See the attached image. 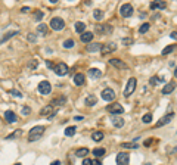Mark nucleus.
<instances>
[{
  "label": "nucleus",
  "instance_id": "nucleus-54",
  "mask_svg": "<svg viewBox=\"0 0 177 165\" xmlns=\"http://www.w3.org/2000/svg\"><path fill=\"white\" fill-rule=\"evenodd\" d=\"M15 165H21V164H15Z\"/></svg>",
  "mask_w": 177,
  "mask_h": 165
},
{
  "label": "nucleus",
  "instance_id": "nucleus-26",
  "mask_svg": "<svg viewBox=\"0 0 177 165\" xmlns=\"http://www.w3.org/2000/svg\"><path fill=\"white\" fill-rule=\"evenodd\" d=\"M103 16H105V13H103L100 9H94V11H93V18H94L96 21H102Z\"/></svg>",
  "mask_w": 177,
  "mask_h": 165
},
{
  "label": "nucleus",
  "instance_id": "nucleus-52",
  "mask_svg": "<svg viewBox=\"0 0 177 165\" xmlns=\"http://www.w3.org/2000/svg\"><path fill=\"white\" fill-rule=\"evenodd\" d=\"M170 66H171V68H174V66H176V62H174V60H171V62H170Z\"/></svg>",
  "mask_w": 177,
  "mask_h": 165
},
{
  "label": "nucleus",
  "instance_id": "nucleus-29",
  "mask_svg": "<svg viewBox=\"0 0 177 165\" xmlns=\"http://www.w3.org/2000/svg\"><path fill=\"white\" fill-rule=\"evenodd\" d=\"M84 30H86V24H84V22H77V24H75V31H77V32L83 34Z\"/></svg>",
  "mask_w": 177,
  "mask_h": 165
},
{
  "label": "nucleus",
  "instance_id": "nucleus-16",
  "mask_svg": "<svg viewBox=\"0 0 177 165\" xmlns=\"http://www.w3.org/2000/svg\"><path fill=\"white\" fill-rule=\"evenodd\" d=\"M102 49V44L100 43H88L86 50L87 52H90V53H93V52H97V50H100Z\"/></svg>",
  "mask_w": 177,
  "mask_h": 165
},
{
  "label": "nucleus",
  "instance_id": "nucleus-36",
  "mask_svg": "<svg viewBox=\"0 0 177 165\" xmlns=\"http://www.w3.org/2000/svg\"><path fill=\"white\" fill-rule=\"evenodd\" d=\"M165 3H150V9H164Z\"/></svg>",
  "mask_w": 177,
  "mask_h": 165
},
{
  "label": "nucleus",
  "instance_id": "nucleus-15",
  "mask_svg": "<svg viewBox=\"0 0 177 165\" xmlns=\"http://www.w3.org/2000/svg\"><path fill=\"white\" fill-rule=\"evenodd\" d=\"M80 40H81L83 43H92V40H93V32H90V31H84L83 34H81V37H80Z\"/></svg>",
  "mask_w": 177,
  "mask_h": 165
},
{
  "label": "nucleus",
  "instance_id": "nucleus-38",
  "mask_svg": "<svg viewBox=\"0 0 177 165\" xmlns=\"http://www.w3.org/2000/svg\"><path fill=\"white\" fill-rule=\"evenodd\" d=\"M142 121H143L145 124H149L150 121H152V115H150V114H146V115H143V118H142Z\"/></svg>",
  "mask_w": 177,
  "mask_h": 165
},
{
  "label": "nucleus",
  "instance_id": "nucleus-20",
  "mask_svg": "<svg viewBox=\"0 0 177 165\" xmlns=\"http://www.w3.org/2000/svg\"><path fill=\"white\" fill-rule=\"evenodd\" d=\"M88 77H92V78H100L102 77V71H100V69H97V68H92V69H88Z\"/></svg>",
  "mask_w": 177,
  "mask_h": 165
},
{
  "label": "nucleus",
  "instance_id": "nucleus-48",
  "mask_svg": "<svg viewBox=\"0 0 177 165\" xmlns=\"http://www.w3.org/2000/svg\"><path fill=\"white\" fill-rule=\"evenodd\" d=\"M83 119H84V117H81V115H78V117L74 118V121H83Z\"/></svg>",
  "mask_w": 177,
  "mask_h": 165
},
{
  "label": "nucleus",
  "instance_id": "nucleus-40",
  "mask_svg": "<svg viewBox=\"0 0 177 165\" xmlns=\"http://www.w3.org/2000/svg\"><path fill=\"white\" fill-rule=\"evenodd\" d=\"M27 38H28V41H31V43H35V41H37V38H35V34H33V32H28Z\"/></svg>",
  "mask_w": 177,
  "mask_h": 165
},
{
  "label": "nucleus",
  "instance_id": "nucleus-50",
  "mask_svg": "<svg viewBox=\"0 0 177 165\" xmlns=\"http://www.w3.org/2000/svg\"><path fill=\"white\" fill-rule=\"evenodd\" d=\"M50 165H61V161H55V162H52Z\"/></svg>",
  "mask_w": 177,
  "mask_h": 165
},
{
  "label": "nucleus",
  "instance_id": "nucleus-11",
  "mask_svg": "<svg viewBox=\"0 0 177 165\" xmlns=\"http://www.w3.org/2000/svg\"><path fill=\"white\" fill-rule=\"evenodd\" d=\"M39 91H40L41 94H49V93L52 91L50 83H49V81H41V83L39 84Z\"/></svg>",
  "mask_w": 177,
  "mask_h": 165
},
{
  "label": "nucleus",
  "instance_id": "nucleus-43",
  "mask_svg": "<svg viewBox=\"0 0 177 165\" xmlns=\"http://www.w3.org/2000/svg\"><path fill=\"white\" fill-rule=\"evenodd\" d=\"M21 134V130H15V133H12L11 136H7L6 138H13V137H16V136H19Z\"/></svg>",
  "mask_w": 177,
  "mask_h": 165
},
{
  "label": "nucleus",
  "instance_id": "nucleus-2",
  "mask_svg": "<svg viewBox=\"0 0 177 165\" xmlns=\"http://www.w3.org/2000/svg\"><path fill=\"white\" fill-rule=\"evenodd\" d=\"M136 84H137V80H136L134 77H131L130 80L127 81V84H126V89H124V96L128 97L130 94L136 90Z\"/></svg>",
  "mask_w": 177,
  "mask_h": 165
},
{
  "label": "nucleus",
  "instance_id": "nucleus-10",
  "mask_svg": "<svg viewBox=\"0 0 177 165\" xmlns=\"http://www.w3.org/2000/svg\"><path fill=\"white\" fill-rule=\"evenodd\" d=\"M120 12H121V16H124V18H128V16L133 15V6L128 5V3L122 5L121 9H120Z\"/></svg>",
  "mask_w": 177,
  "mask_h": 165
},
{
  "label": "nucleus",
  "instance_id": "nucleus-30",
  "mask_svg": "<svg viewBox=\"0 0 177 165\" xmlns=\"http://www.w3.org/2000/svg\"><path fill=\"white\" fill-rule=\"evenodd\" d=\"M93 155L96 158H100L102 155H105V149L103 147H96V149H93Z\"/></svg>",
  "mask_w": 177,
  "mask_h": 165
},
{
  "label": "nucleus",
  "instance_id": "nucleus-31",
  "mask_svg": "<svg viewBox=\"0 0 177 165\" xmlns=\"http://www.w3.org/2000/svg\"><path fill=\"white\" fill-rule=\"evenodd\" d=\"M37 31H39L40 34H43V36H46V34H47V27H46V24L41 22L39 27H37Z\"/></svg>",
  "mask_w": 177,
  "mask_h": 165
},
{
  "label": "nucleus",
  "instance_id": "nucleus-7",
  "mask_svg": "<svg viewBox=\"0 0 177 165\" xmlns=\"http://www.w3.org/2000/svg\"><path fill=\"white\" fill-rule=\"evenodd\" d=\"M102 99L103 100H106V102H112L114 99H115V91L112 90V89H105L103 91H102Z\"/></svg>",
  "mask_w": 177,
  "mask_h": 165
},
{
  "label": "nucleus",
  "instance_id": "nucleus-12",
  "mask_svg": "<svg viewBox=\"0 0 177 165\" xmlns=\"http://www.w3.org/2000/svg\"><path fill=\"white\" fill-rule=\"evenodd\" d=\"M55 72H56L59 77H62V75H67V74H68V66H67L64 62H61V64L55 65Z\"/></svg>",
  "mask_w": 177,
  "mask_h": 165
},
{
  "label": "nucleus",
  "instance_id": "nucleus-24",
  "mask_svg": "<svg viewBox=\"0 0 177 165\" xmlns=\"http://www.w3.org/2000/svg\"><path fill=\"white\" fill-rule=\"evenodd\" d=\"M84 81H86V77H84L83 74H77V75H74V83H75L77 85H83Z\"/></svg>",
  "mask_w": 177,
  "mask_h": 165
},
{
  "label": "nucleus",
  "instance_id": "nucleus-49",
  "mask_svg": "<svg viewBox=\"0 0 177 165\" xmlns=\"http://www.w3.org/2000/svg\"><path fill=\"white\" fill-rule=\"evenodd\" d=\"M92 165H102V162H100V161H93Z\"/></svg>",
  "mask_w": 177,
  "mask_h": 165
},
{
  "label": "nucleus",
  "instance_id": "nucleus-22",
  "mask_svg": "<svg viewBox=\"0 0 177 165\" xmlns=\"http://www.w3.org/2000/svg\"><path fill=\"white\" fill-rule=\"evenodd\" d=\"M112 124H114V127L121 128L124 125V118H121V117H112Z\"/></svg>",
  "mask_w": 177,
  "mask_h": 165
},
{
  "label": "nucleus",
  "instance_id": "nucleus-37",
  "mask_svg": "<svg viewBox=\"0 0 177 165\" xmlns=\"http://www.w3.org/2000/svg\"><path fill=\"white\" fill-rule=\"evenodd\" d=\"M176 49V44H171V46H167L164 50H162V55H168V53H170V52H173Z\"/></svg>",
  "mask_w": 177,
  "mask_h": 165
},
{
  "label": "nucleus",
  "instance_id": "nucleus-1",
  "mask_svg": "<svg viewBox=\"0 0 177 165\" xmlns=\"http://www.w3.org/2000/svg\"><path fill=\"white\" fill-rule=\"evenodd\" d=\"M44 128L43 125H35V127H33L31 130H30V134H28V142H37V140H40L41 138V136H43V133H44Z\"/></svg>",
  "mask_w": 177,
  "mask_h": 165
},
{
  "label": "nucleus",
  "instance_id": "nucleus-9",
  "mask_svg": "<svg viewBox=\"0 0 177 165\" xmlns=\"http://www.w3.org/2000/svg\"><path fill=\"white\" fill-rule=\"evenodd\" d=\"M109 64L112 66H115V68H118V69H126L127 68V64L124 62V60L118 59V58H111L109 59Z\"/></svg>",
  "mask_w": 177,
  "mask_h": 165
},
{
  "label": "nucleus",
  "instance_id": "nucleus-47",
  "mask_svg": "<svg viewBox=\"0 0 177 165\" xmlns=\"http://www.w3.org/2000/svg\"><path fill=\"white\" fill-rule=\"evenodd\" d=\"M21 12H24V13H25V12H30V7H28V6H24L22 9H21Z\"/></svg>",
  "mask_w": 177,
  "mask_h": 165
},
{
  "label": "nucleus",
  "instance_id": "nucleus-25",
  "mask_svg": "<svg viewBox=\"0 0 177 165\" xmlns=\"http://www.w3.org/2000/svg\"><path fill=\"white\" fill-rule=\"evenodd\" d=\"M18 32H19V31H11V32H6V34H5V36H3L2 38H0V44H2V43H5L6 40H9V38H12L13 36H18Z\"/></svg>",
  "mask_w": 177,
  "mask_h": 165
},
{
  "label": "nucleus",
  "instance_id": "nucleus-35",
  "mask_svg": "<svg viewBox=\"0 0 177 165\" xmlns=\"http://www.w3.org/2000/svg\"><path fill=\"white\" fill-rule=\"evenodd\" d=\"M43 16H44V13H43L41 11H35V12H34V19H35V21H41Z\"/></svg>",
  "mask_w": 177,
  "mask_h": 165
},
{
  "label": "nucleus",
  "instance_id": "nucleus-4",
  "mask_svg": "<svg viewBox=\"0 0 177 165\" xmlns=\"http://www.w3.org/2000/svg\"><path fill=\"white\" fill-rule=\"evenodd\" d=\"M112 25L111 24H102V25H96L94 27V31L97 34H111L112 32Z\"/></svg>",
  "mask_w": 177,
  "mask_h": 165
},
{
  "label": "nucleus",
  "instance_id": "nucleus-45",
  "mask_svg": "<svg viewBox=\"0 0 177 165\" xmlns=\"http://www.w3.org/2000/svg\"><path fill=\"white\" fill-rule=\"evenodd\" d=\"M133 38H122V44H131Z\"/></svg>",
  "mask_w": 177,
  "mask_h": 165
},
{
  "label": "nucleus",
  "instance_id": "nucleus-39",
  "mask_svg": "<svg viewBox=\"0 0 177 165\" xmlns=\"http://www.w3.org/2000/svg\"><path fill=\"white\" fill-rule=\"evenodd\" d=\"M73 46H74V41L73 40H65L64 41V47L65 49H69V47H73Z\"/></svg>",
  "mask_w": 177,
  "mask_h": 165
},
{
  "label": "nucleus",
  "instance_id": "nucleus-3",
  "mask_svg": "<svg viewBox=\"0 0 177 165\" xmlns=\"http://www.w3.org/2000/svg\"><path fill=\"white\" fill-rule=\"evenodd\" d=\"M50 28L52 30H55V31H61V30H64V27H65V22H64V19L62 18H52L50 19Z\"/></svg>",
  "mask_w": 177,
  "mask_h": 165
},
{
  "label": "nucleus",
  "instance_id": "nucleus-5",
  "mask_svg": "<svg viewBox=\"0 0 177 165\" xmlns=\"http://www.w3.org/2000/svg\"><path fill=\"white\" fill-rule=\"evenodd\" d=\"M130 162V155L127 152H120L117 155V165H128Z\"/></svg>",
  "mask_w": 177,
  "mask_h": 165
},
{
  "label": "nucleus",
  "instance_id": "nucleus-28",
  "mask_svg": "<svg viewBox=\"0 0 177 165\" xmlns=\"http://www.w3.org/2000/svg\"><path fill=\"white\" fill-rule=\"evenodd\" d=\"M92 138L94 142H100L102 138H103V133L102 131H93L92 133Z\"/></svg>",
  "mask_w": 177,
  "mask_h": 165
},
{
  "label": "nucleus",
  "instance_id": "nucleus-19",
  "mask_svg": "<svg viewBox=\"0 0 177 165\" xmlns=\"http://www.w3.org/2000/svg\"><path fill=\"white\" fill-rule=\"evenodd\" d=\"M5 118H6L7 123H15V121L18 119L16 114H15V112H12V111H6L5 112Z\"/></svg>",
  "mask_w": 177,
  "mask_h": 165
},
{
  "label": "nucleus",
  "instance_id": "nucleus-34",
  "mask_svg": "<svg viewBox=\"0 0 177 165\" xmlns=\"http://www.w3.org/2000/svg\"><path fill=\"white\" fill-rule=\"evenodd\" d=\"M74 134H75V127H68V128H65V136L71 137V136H74Z\"/></svg>",
  "mask_w": 177,
  "mask_h": 165
},
{
  "label": "nucleus",
  "instance_id": "nucleus-42",
  "mask_svg": "<svg viewBox=\"0 0 177 165\" xmlns=\"http://www.w3.org/2000/svg\"><path fill=\"white\" fill-rule=\"evenodd\" d=\"M37 65H39V62H37V60H35V59H33V60H31V62L28 64V68H31V69H34V68H37Z\"/></svg>",
  "mask_w": 177,
  "mask_h": 165
},
{
  "label": "nucleus",
  "instance_id": "nucleus-6",
  "mask_svg": "<svg viewBox=\"0 0 177 165\" xmlns=\"http://www.w3.org/2000/svg\"><path fill=\"white\" fill-rule=\"evenodd\" d=\"M56 114V111H53V106L52 105H47L44 106L41 111H40V115L41 117H49V119H53V115Z\"/></svg>",
  "mask_w": 177,
  "mask_h": 165
},
{
  "label": "nucleus",
  "instance_id": "nucleus-8",
  "mask_svg": "<svg viewBox=\"0 0 177 165\" xmlns=\"http://www.w3.org/2000/svg\"><path fill=\"white\" fill-rule=\"evenodd\" d=\"M106 111L111 112V114L114 115V114H122V112H124V108L120 105V103H112V105L106 106Z\"/></svg>",
  "mask_w": 177,
  "mask_h": 165
},
{
  "label": "nucleus",
  "instance_id": "nucleus-46",
  "mask_svg": "<svg viewBox=\"0 0 177 165\" xmlns=\"http://www.w3.org/2000/svg\"><path fill=\"white\" fill-rule=\"evenodd\" d=\"M92 162H93V161L88 159V158H84V159H83V165H92Z\"/></svg>",
  "mask_w": 177,
  "mask_h": 165
},
{
  "label": "nucleus",
  "instance_id": "nucleus-14",
  "mask_svg": "<svg viewBox=\"0 0 177 165\" xmlns=\"http://www.w3.org/2000/svg\"><path fill=\"white\" fill-rule=\"evenodd\" d=\"M114 50H117V44H115V43H108V44L102 46V55H108Z\"/></svg>",
  "mask_w": 177,
  "mask_h": 165
},
{
  "label": "nucleus",
  "instance_id": "nucleus-27",
  "mask_svg": "<svg viewBox=\"0 0 177 165\" xmlns=\"http://www.w3.org/2000/svg\"><path fill=\"white\" fill-rule=\"evenodd\" d=\"M121 146L124 147V149H137L139 144L136 142H127V143H121Z\"/></svg>",
  "mask_w": 177,
  "mask_h": 165
},
{
  "label": "nucleus",
  "instance_id": "nucleus-53",
  "mask_svg": "<svg viewBox=\"0 0 177 165\" xmlns=\"http://www.w3.org/2000/svg\"><path fill=\"white\" fill-rule=\"evenodd\" d=\"M170 37H171V38H176V31H173V32H171V36H170Z\"/></svg>",
  "mask_w": 177,
  "mask_h": 165
},
{
  "label": "nucleus",
  "instance_id": "nucleus-44",
  "mask_svg": "<svg viewBox=\"0 0 177 165\" xmlns=\"http://www.w3.org/2000/svg\"><path fill=\"white\" fill-rule=\"evenodd\" d=\"M30 112H31V109H30L28 106H22V114H24V115H28Z\"/></svg>",
  "mask_w": 177,
  "mask_h": 165
},
{
  "label": "nucleus",
  "instance_id": "nucleus-17",
  "mask_svg": "<svg viewBox=\"0 0 177 165\" xmlns=\"http://www.w3.org/2000/svg\"><path fill=\"white\" fill-rule=\"evenodd\" d=\"M67 103V96H59L56 99H53L50 105L52 106H62V105H65Z\"/></svg>",
  "mask_w": 177,
  "mask_h": 165
},
{
  "label": "nucleus",
  "instance_id": "nucleus-41",
  "mask_svg": "<svg viewBox=\"0 0 177 165\" xmlns=\"http://www.w3.org/2000/svg\"><path fill=\"white\" fill-rule=\"evenodd\" d=\"M11 94H13V97H22V93L21 91H18V90H11Z\"/></svg>",
  "mask_w": 177,
  "mask_h": 165
},
{
  "label": "nucleus",
  "instance_id": "nucleus-18",
  "mask_svg": "<svg viewBox=\"0 0 177 165\" xmlns=\"http://www.w3.org/2000/svg\"><path fill=\"white\" fill-rule=\"evenodd\" d=\"M174 89H176V83L174 81L168 83V84H165L164 87H162V94H170V93L174 91Z\"/></svg>",
  "mask_w": 177,
  "mask_h": 165
},
{
  "label": "nucleus",
  "instance_id": "nucleus-33",
  "mask_svg": "<svg viewBox=\"0 0 177 165\" xmlns=\"http://www.w3.org/2000/svg\"><path fill=\"white\" fill-rule=\"evenodd\" d=\"M149 27H150V25H149L148 22H145V24H142V25H140V28H139V32H140V34H145V32H148V30H149Z\"/></svg>",
  "mask_w": 177,
  "mask_h": 165
},
{
  "label": "nucleus",
  "instance_id": "nucleus-32",
  "mask_svg": "<svg viewBox=\"0 0 177 165\" xmlns=\"http://www.w3.org/2000/svg\"><path fill=\"white\" fill-rule=\"evenodd\" d=\"M149 83L152 84V85H156V84H159V83H164V78H159V77H152L149 80Z\"/></svg>",
  "mask_w": 177,
  "mask_h": 165
},
{
  "label": "nucleus",
  "instance_id": "nucleus-51",
  "mask_svg": "<svg viewBox=\"0 0 177 165\" xmlns=\"http://www.w3.org/2000/svg\"><path fill=\"white\" fill-rule=\"evenodd\" d=\"M46 64H47V66H49V68H53V65H52V62H50V60H47Z\"/></svg>",
  "mask_w": 177,
  "mask_h": 165
},
{
  "label": "nucleus",
  "instance_id": "nucleus-21",
  "mask_svg": "<svg viewBox=\"0 0 177 165\" xmlns=\"http://www.w3.org/2000/svg\"><path fill=\"white\" fill-rule=\"evenodd\" d=\"M84 103H86V106H88V108H90V106H94L96 103H97V99L93 96V94H90V96H87V97H86Z\"/></svg>",
  "mask_w": 177,
  "mask_h": 165
},
{
  "label": "nucleus",
  "instance_id": "nucleus-23",
  "mask_svg": "<svg viewBox=\"0 0 177 165\" xmlns=\"http://www.w3.org/2000/svg\"><path fill=\"white\" fill-rule=\"evenodd\" d=\"M75 155H77V158H86L88 155V149L87 147H80V149H77Z\"/></svg>",
  "mask_w": 177,
  "mask_h": 165
},
{
  "label": "nucleus",
  "instance_id": "nucleus-13",
  "mask_svg": "<svg viewBox=\"0 0 177 165\" xmlns=\"http://www.w3.org/2000/svg\"><path fill=\"white\" fill-rule=\"evenodd\" d=\"M173 118H174V112H171V114H167L165 117H162V118L155 124V127H162V125H165V124H168V123H171Z\"/></svg>",
  "mask_w": 177,
  "mask_h": 165
}]
</instances>
